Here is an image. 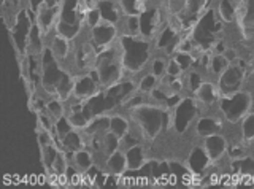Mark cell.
I'll list each match as a JSON object with an SVG mask.
<instances>
[{"label": "cell", "instance_id": "1", "mask_svg": "<svg viewBox=\"0 0 254 189\" xmlns=\"http://www.w3.org/2000/svg\"><path fill=\"white\" fill-rule=\"evenodd\" d=\"M123 46V61L124 67L132 73L140 75L146 72L151 59H153L154 42L146 37H119Z\"/></svg>", "mask_w": 254, "mask_h": 189}, {"label": "cell", "instance_id": "2", "mask_svg": "<svg viewBox=\"0 0 254 189\" xmlns=\"http://www.w3.org/2000/svg\"><path fill=\"white\" fill-rule=\"evenodd\" d=\"M253 102H254V96L245 89L227 94V96H222L219 100L221 115L226 121L240 123L243 118L251 112Z\"/></svg>", "mask_w": 254, "mask_h": 189}, {"label": "cell", "instance_id": "3", "mask_svg": "<svg viewBox=\"0 0 254 189\" xmlns=\"http://www.w3.org/2000/svg\"><path fill=\"white\" fill-rule=\"evenodd\" d=\"M198 118V105L194 96L183 97L172 113V129L177 133H186Z\"/></svg>", "mask_w": 254, "mask_h": 189}, {"label": "cell", "instance_id": "4", "mask_svg": "<svg viewBox=\"0 0 254 189\" xmlns=\"http://www.w3.org/2000/svg\"><path fill=\"white\" fill-rule=\"evenodd\" d=\"M102 91V86L99 84L97 78L94 75V70L89 73H79L75 76L73 83V96L68 100H73L76 104H81L92 97H95Z\"/></svg>", "mask_w": 254, "mask_h": 189}, {"label": "cell", "instance_id": "5", "mask_svg": "<svg viewBox=\"0 0 254 189\" xmlns=\"http://www.w3.org/2000/svg\"><path fill=\"white\" fill-rule=\"evenodd\" d=\"M246 80V68L245 65L230 64L224 72L218 78V88L221 91V96H227V94L237 92L243 88V83Z\"/></svg>", "mask_w": 254, "mask_h": 189}, {"label": "cell", "instance_id": "6", "mask_svg": "<svg viewBox=\"0 0 254 189\" xmlns=\"http://www.w3.org/2000/svg\"><path fill=\"white\" fill-rule=\"evenodd\" d=\"M192 96L197 100L198 110H202V108L206 110V108L219 105V100L222 97L216 81H210V80H203L200 83V86L195 89V92L192 94Z\"/></svg>", "mask_w": 254, "mask_h": 189}, {"label": "cell", "instance_id": "7", "mask_svg": "<svg viewBox=\"0 0 254 189\" xmlns=\"http://www.w3.org/2000/svg\"><path fill=\"white\" fill-rule=\"evenodd\" d=\"M91 38L99 50L107 48V46L113 45L119 38L118 27H116V24H113V22L102 19L97 26L91 29Z\"/></svg>", "mask_w": 254, "mask_h": 189}, {"label": "cell", "instance_id": "8", "mask_svg": "<svg viewBox=\"0 0 254 189\" xmlns=\"http://www.w3.org/2000/svg\"><path fill=\"white\" fill-rule=\"evenodd\" d=\"M202 146L205 149V153L208 154V157L211 159V162H216V161L222 159V157L227 156V153H229V141L221 132L205 137Z\"/></svg>", "mask_w": 254, "mask_h": 189}, {"label": "cell", "instance_id": "9", "mask_svg": "<svg viewBox=\"0 0 254 189\" xmlns=\"http://www.w3.org/2000/svg\"><path fill=\"white\" fill-rule=\"evenodd\" d=\"M61 19V6H46L42 5L34 14V22L43 30V34L51 32Z\"/></svg>", "mask_w": 254, "mask_h": 189}, {"label": "cell", "instance_id": "10", "mask_svg": "<svg viewBox=\"0 0 254 189\" xmlns=\"http://www.w3.org/2000/svg\"><path fill=\"white\" fill-rule=\"evenodd\" d=\"M211 164L213 162L208 157V154L205 153L203 146L198 145V146H194L189 151L188 159H186V169L192 173V175H203Z\"/></svg>", "mask_w": 254, "mask_h": 189}, {"label": "cell", "instance_id": "11", "mask_svg": "<svg viewBox=\"0 0 254 189\" xmlns=\"http://www.w3.org/2000/svg\"><path fill=\"white\" fill-rule=\"evenodd\" d=\"M129 170L127 169V159H126V153L124 149H116L115 153H111L107 157L105 167H103V175L107 177H123L124 173Z\"/></svg>", "mask_w": 254, "mask_h": 189}, {"label": "cell", "instance_id": "12", "mask_svg": "<svg viewBox=\"0 0 254 189\" xmlns=\"http://www.w3.org/2000/svg\"><path fill=\"white\" fill-rule=\"evenodd\" d=\"M124 153L127 159V169L130 172L141 170L148 162V151H146V146L143 143L132 145L127 149H124Z\"/></svg>", "mask_w": 254, "mask_h": 189}, {"label": "cell", "instance_id": "13", "mask_svg": "<svg viewBox=\"0 0 254 189\" xmlns=\"http://www.w3.org/2000/svg\"><path fill=\"white\" fill-rule=\"evenodd\" d=\"M71 167H75L78 172L86 173L92 169H95V161H94V154L89 148H83L79 151L73 153L71 157Z\"/></svg>", "mask_w": 254, "mask_h": 189}, {"label": "cell", "instance_id": "14", "mask_svg": "<svg viewBox=\"0 0 254 189\" xmlns=\"http://www.w3.org/2000/svg\"><path fill=\"white\" fill-rule=\"evenodd\" d=\"M61 143H62V149L71 151V153H76V151H79V149L87 148L86 137H84L83 130H79V129L70 130L67 135L61 140Z\"/></svg>", "mask_w": 254, "mask_h": 189}, {"label": "cell", "instance_id": "15", "mask_svg": "<svg viewBox=\"0 0 254 189\" xmlns=\"http://www.w3.org/2000/svg\"><path fill=\"white\" fill-rule=\"evenodd\" d=\"M110 130L118 135L119 138H124L130 130V120L127 115L123 113H111L110 115Z\"/></svg>", "mask_w": 254, "mask_h": 189}, {"label": "cell", "instance_id": "16", "mask_svg": "<svg viewBox=\"0 0 254 189\" xmlns=\"http://www.w3.org/2000/svg\"><path fill=\"white\" fill-rule=\"evenodd\" d=\"M219 19L224 24H232L235 22V2L234 0H219L214 6Z\"/></svg>", "mask_w": 254, "mask_h": 189}, {"label": "cell", "instance_id": "17", "mask_svg": "<svg viewBox=\"0 0 254 189\" xmlns=\"http://www.w3.org/2000/svg\"><path fill=\"white\" fill-rule=\"evenodd\" d=\"M230 65V62L226 59V56L222 53H211L210 61H208V75L218 76L224 72V70Z\"/></svg>", "mask_w": 254, "mask_h": 189}, {"label": "cell", "instance_id": "18", "mask_svg": "<svg viewBox=\"0 0 254 189\" xmlns=\"http://www.w3.org/2000/svg\"><path fill=\"white\" fill-rule=\"evenodd\" d=\"M46 113L51 116V120L56 123L59 118L65 116L67 115V107H65V102L58 99V97H51L50 100L46 102Z\"/></svg>", "mask_w": 254, "mask_h": 189}, {"label": "cell", "instance_id": "19", "mask_svg": "<svg viewBox=\"0 0 254 189\" xmlns=\"http://www.w3.org/2000/svg\"><path fill=\"white\" fill-rule=\"evenodd\" d=\"M159 80H161V78L154 76L148 70V72H145V73H143L138 78V81H137V91L141 92V94H149L151 91H154L157 88Z\"/></svg>", "mask_w": 254, "mask_h": 189}, {"label": "cell", "instance_id": "20", "mask_svg": "<svg viewBox=\"0 0 254 189\" xmlns=\"http://www.w3.org/2000/svg\"><path fill=\"white\" fill-rule=\"evenodd\" d=\"M240 127H242V135H243L245 143H253L254 141V112L253 110L240 121Z\"/></svg>", "mask_w": 254, "mask_h": 189}, {"label": "cell", "instance_id": "21", "mask_svg": "<svg viewBox=\"0 0 254 189\" xmlns=\"http://www.w3.org/2000/svg\"><path fill=\"white\" fill-rule=\"evenodd\" d=\"M75 127L71 126V123H70V120H68V116L65 115V116H62V118H59L58 121L54 123V133H56V137H58V143H59V146H62V143H61V140L67 135V133L70 132V130H73Z\"/></svg>", "mask_w": 254, "mask_h": 189}, {"label": "cell", "instance_id": "22", "mask_svg": "<svg viewBox=\"0 0 254 189\" xmlns=\"http://www.w3.org/2000/svg\"><path fill=\"white\" fill-rule=\"evenodd\" d=\"M167 62H169V59H165L162 56H154L149 62L148 70L154 76L162 78V76H165V72H167Z\"/></svg>", "mask_w": 254, "mask_h": 189}, {"label": "cell", "instance_id": "23", "mask_svg": "<svg viewBox=\"0 0 254 189\" xmlns=\"http://www.w3.org/2000/svg\"><path fill=\"white\" fill-rule=\"evenodd\" d=\"M100 21H102V16H100V11L97 6H89L84 14V27L92 29L97 26Z\"/></svg>", "mask_w": 254, "mask_h": 189}, {"label": "cell", "instance_id": "24", "mask_svg": "<svg viewBox=\"0 0 254 189\" xmlns=\"http://www.w3.org/2000/svg\"><path fill=\"white\" fill-rule=\"evenodd\" d=\"M68 167H70V162H68V157L67 154L62 151L61 149V153L58 156V159H56L54 165H53V170L58 173V175H62V173H67L68 172Z\"/></svg>", "mask_w": 254, "mask_h": 189}, {"label": "cell", "instance_id": "25", "mask_svg": "<svg viewBox=\"0 0 254 189\" xmlns=\"http://www.w3.org/2000/svg\"><path fill=\"white\" fill-rule=\"evenodd\" d=\"M183 73V68L180 67V64L177 61H175L173 58H170L169 59V62H167V72H165V75L167 76H170V78H177V76H181Z\"/></svg>", "mask_w": 254, "mask_h": 189}]
</instances>
